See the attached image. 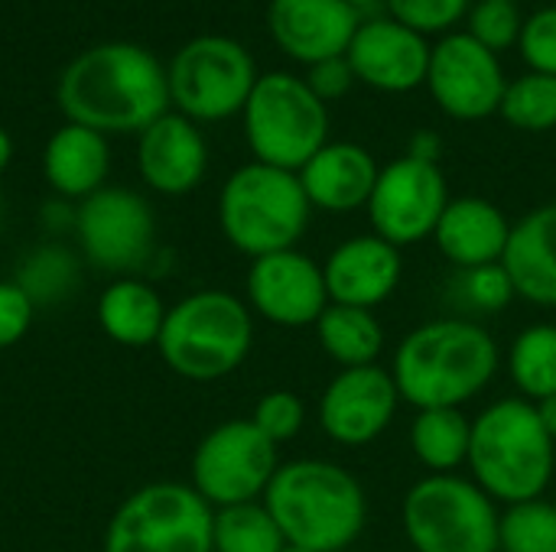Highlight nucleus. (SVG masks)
<instances>
[{"label": "nucleus", "mask_w": 556, "mask_h": 552, "mask_svg": "<svg viewBox=\"0 0 556 552\" xmlns=\"http://www.w3.org/2000/svg\"><path fill=\"white\" fill-rule=\"evenodd\" d=\"M169 104L166 68L134 42L91 46L59 78V107L68 124L98 133H143L169 114Z\"/></svg>", "instance_id": "1"}, {"label": "nucleus", "mask_w": 556, "mask_h": 552, "mask_svg": "<svg viewBox=\"0 0 556 552\" xmlns=\"http://www.w3.org/2000/svg\"><path fill=\"white\" fill-rule=\"evenodd\" d=\"M498 364L502 351L485 325L446 316L407 332L388 371L414 410H463L495 381Z\"/></svg>", "instance_id": "2"}, {"label": "nucleus", "mask_w": 556, "mask_h": 552, "mask_svg": "<svg viewBox=\"0 0 556 552\" xmlns=\"http://www.w3.org/2000/svg\"><path fill=\"white\" fill-rule=\"evenodd\" d=\"M264 508L290 547L313 552L349 550L368 521L365 488L339 462H283L264 491Z\"/></svg>", "instance_id": "3"}, {"label": "nucleus", "mask_w": 556, "mask_h": 552, "mask_svg": "<svg viewBox=\"0 0 556 552\" xmlns=\"http://www.w3.org/2000/svg\"><path fill=\"white\" fill-rule=\"evenodd\" d=\"M466 465L469 478L498 508L538 501L554 482L556 442L531 400L505 397L472 420Z\"/></svg>", "instance_id": "4"}, {"label": "nucleus", "mask_w": 556, "mask_h": 552, "mask_svg": "<svg viewBox=\"0 0 556 552\" xmlns=\"http://www.w3.org/2000/svg\"><path fill=\"white\" fill-rule=\"evenodd\" d=\"M254 345V312L225 290H202L166 309L156 348L166 368L186 381L235 374Z\"/></svg>", "instance_id": "5"}, {"label": "nucleus", "mask_w": 556, "mask_h": 552, "mask_svg": "<svg viewBox=\"0 0 556 552\" xmlns=\"http://www.w3.org/2000/svg\"><path fill=\"white\" fill-rule=\"evenodd\" d=\"M313 205L290 169L248 163L235 169L218 195V224L228 244L251 260L293 251L309 228Z\"/></svg>", "instance_id": "6"}, {"label": "nucleus", "mask_w": 556, "mask_h": 552, "mask_svg": "<svg viewBox=\"0 0 556 552\" xmlns=\"http://www.w3.org/2000/svg\"><path fill=\"white\" fill-rule=\"evenodd\" d=\"M241 114L257 163L300 172L329 143V107L300 75H261Z\"/></svg>", "instance_id": "7"}, {"label": "nucleus", "mask_w": 556, "mask_h": 552, "mask_svg": "<svg viewBox=\"0 0 556 552\" xmlns=\"http://www.w3.org/2000/svg\"><path fill=\"white\" fill-rule=\"evenodd\" d=\"M498 517L502 508L463 475H427L401 504L414 552H495Z\"/></svg>", "instance_id": "8"}, {"label": "nucleus", "mask_w": 556, "mask_h": 552, "mask_svg": "<svg viewBox=\"0 0 556 552\" xmlns=\"http://www.w3.org/2000/svg\"><path fill=\"white\" fill-rule=\"evenodd\" d=\"M212 527L215 508L192 485L156 482L114 511L104 552H215Z\"/></svg>", "instance_id": "9"}, {"label": "nucleus", "mask_w": 556, "mask_h": 552, "mask_svg": "<svg viewBox=\"0 0 556 552\" xmlns=\"http://www.w3.org/2000/svg\"><path fill=\"white\" fill-rule=\"evenodd\" d=\"M257 78L251 52L231 36H195L166 68L169 101L182 117L205 124L241 114Z\"/></svg>", "instance_id": "10"}, {"label": "nucleus", "mask_w": 556, "mask_h": 552, "mask_svg": "<svg viewBox=\"0 0 556 552\" xmlns=\"http://www.w3.org/2000/svg\"><path fill=\"white\" fill-rule=\"evenodd\" d=\"M277 468V446L251 420H228L199 442L192 455V488L215 511L251 504L264 501Z\"/></svg>", "instance_id": "11"}, {"label": "nucleus", "mask_w": 556, "mask_h": 552, "mask_svg": "<svg viewBox=\"0 0 556 552\" xmlns=\"http://www.w3.org/2000/svg\"><path fill=\"white\" fill-rule=\"evenodd\" d=\"M446 205L450 185L440 163L414 159L404 153L381 166L365 211L371 221V234L404 251L433 238Z\"/></svg>", "instance_id": "12"}, {"label": "nucleus", "mask_w": 556, "mask_h": 552, "mask_svg": "<svg viewBox=\"0 0 556 552\" xmlns=\"http://www.w3.org/2000/svg\"><path fill=\"white\" fill-rule=\"evenodd\" d=\"M81 254L104 273L127 277L153 254V208L130 189H98L75 211Z\"/></svg>", "instance_id": "13"}, {"label": "nucleus", "mask_w": 556, "mask_h": 552, "mask_svg": "<svg viewBox=\"0 0 556 552\" xmlns=\"http://www.w3.org/2000/svg\"><path fill=\"white\" fill-rule=\"evenodd\" d=\"M427 88L446 117L472 124L498 114L508 78L495 52L479 46L466 29H456L433 42Z\"/></svg>", "instance_id": "14"}, {"label": "nucleus", "mask_w": 556, "mask_h": 552, "mask_svg": "<svg viewBox=\"0 0 556 552\" xmlns=\"http://www.w3.org/2000/svg\"><path fill=\"white\" fill-rule=\"evenodd\" d=\"M244 290L248 309L280 329L316 325L329 306L323 264L296 247L251 260Z\"/></svg>", "instance_id": "15"}, {"label": "nucleus", "mask_w": 556, "mask_h": 552, "mask_svg": "<svg viewBox=\"0 0 556 552\" xmlns=\"http://www.w3.org/2000/svg\"><path fill=\"white\" fill-rule=\"evenodd\" d=\"M401 403L404 400L388 368H345L319 397V426L332 442L362 449L388 433Z\"/></svg>", "instance_id": "16"}, {"label": "nucleus", "mask_w": 556, "mask_h": 552, "mask_svg": "<svg viewBox=\"0 0 556 552\" xmlns=\"http://www.w3.org/2000/svg\"><path fill=\"white\" fill-rule=\"evenodd\" d=\"M430 49L433 42L427 36L407 29L388 13H378L358 23L345 59L355 72V81L384 94H407L427 85Z\"/></svg>", "instance_id": "17"}, {"label": "nucleus", "mask_w": 556, "mask_h": 552, "mask_svg": "<svg viewBox=\"0 0 556 552\" xmlns=\"http://www.w3.org/2000/svg\"><path fill=\"white\" fill-rule=\"evenodd\" d=\"M362 13L345 0H270L267 29L280 52L306 68L349 52Z\"/></svg>", "instance_id": "18"}, {"label": "nucleus", "mask_w": 556, "mask_h": 552, "mask_svg": "<svg viewBox=\"0 0 556 552\" xmlns=\"http://www.w3.org/2000/svg\"><path fill=\"white\" fill-rule=\"evenodd\" d=\"M323 277L329 303L375 312L397 293L404 277V257L401 247L388 244L378 234H355L326 257Z\"/></svg>", "instance_id": "19"}, {"label": "nucleus", "mask_w": 556, "mask_h": 552, "mask_svg": "<svg viewBox=\"0 0 556 552\" xmlns=\"http://www.w3.org/2000/svg\"><path fill=\"white\" fill-rule=\"evenodd\" d=\"M137 166L143 182L163 195L192 192L208 169V146L195 120L182 114H163L137 143Z\"/></svg>", "instance_id": "20"}, {"label": "nucleus", "mask_w": 556, "mask_h": 552, "mask_svg": "<svg viewBox=\"0 0 556 552\" xmlns=\"http://www.w3.org/2000/svg\"><path fill=\"white\" fill-rule=\"evenodd\" d=\"M381 166L362 143L329 140L296 176L313 208L326 215H349L368 208Z\"/></svg>", "instance_id": "21"}, {"label": "nucleus", "mask_w": 556, "mask_h": 552, "mask_svg": "<svg viewBox=\"0 0 556 552\" xmlns=\"http://www.w3.org/2000/svg\"><path fill=\"white\" fill-rule=\"evenodd\" d=\"M437 251L456 267V270H476L489 264H502L508 241H511V221L508 215L479 195H459L450 198L437 231H433Z\"/></svg>", "instance_id": "22"}, {"label": "nucleus", "mask_w": 556, "mask_h": 552, "mask_svg": "<svg viewBox=\"0 0 556 552\" xmlns=\"http://www.w3.org/2000/svg\"><path fill=\"white\" fill-rule=\"evenodd\" d=\"M502 267L508 270L518 299L556 309V202L531 208L511 224Z\"/></svg>", "instance_id": "23"}, {"label": "nucleus", "mask_w": 556, "mask_h": 552, "mask_svg": "<svg viewBox=\"0 0 556 552\" xmlns=\"http://www.w3.org/2000/svg\"><path fill=\"white\" fill-rule=\"evenodd\" d=\"M108 166H111V153L104 133L81 124L59 127L42 153V172L62 198L85 202L88 195L104 189Z\"/></svg>", "instance_id": "24"}, {"label": "nucleus", "mask_w": 556, "mask_h": 552, "mask_svg": "<svg viewBox=\"0 0 556 552\" xmlns=\"http://www.w3.org/2000/svg\"><path fill=\"white\" fill-rule=\"evenodd\" d=\"M163 319H166V309L156 290L130 277L114 280L98 299V322L104 335L127 348L156 345Z\"/></svg>", "instance_id": "25"}, {"label": "nucleus", "mask_w": 556, "mask_h": 552, "mask_svg": "<svg viewBox=\"0 0 556 552\" xmlns=\"http://www.w3.org/2000/svg\"><path fill=\"white\" fill-rule=\"evenodd\" d=\"M319 348L345 371V368H368L378 364L384 351V325L371 309H355V306H339L329 303L319 322L313 325Z\"/></svg>", "instance_id": "26"}, {"label": "nucleus", "mask_w": 556, "mask_h": 552, "mask_svg": "<svg viewBox=\"0 0 556 552\" xmlns=\"http://www.w3.org/2000/svg\"><path fill=\"white\" fill-rule=\"evenodd\" d=\"M472 420L463 410H417L410 452L430 475H456L469 462Z\"/></svg>", "instance_id": "27"}, {"label": "nucleus", "mask_w": 556, "mask_h": 552, "mask_svg": "<svg viewBox=\"0 0 556 552\" xmlns=\"http://www.w3.org/2000/svg\"><path fill=\"white\" fill-rule=\"evenodd\" d=\"M508 377L518 394L541 403L556 394V325L538 322L515 335L508 348Z\"/></svg>", "instance_id": "28"}, {"label": "nucleus", "mask_w": 556, "mask_h": 552, "mask_svg": "<svg viewBox=\"0 0 556 552\" xmlns=\"http://www.w3.org/2000/svg\"><path fill=\"white\" fill-rule=\"evenodd\" d=\"M78 280L81 270L75 254L59 244H42L33 254H26L13 283L29 296L33 306H59L75 293Z\"/></svg>", "instance_id": "29"}, {"label": "nucleus", "mask_w": 556, "mask_h": 552, "mask_svg": "<svg viewBox=\"0 0 556 552\" xmlns=\"http://www.w3.org/2000/svg\"><path fill=\"white\" fill-rule=\"evenodd\" d=\"M287 540L264 508V501L215 511L212 550L215 552H283Z\"/></svg>", "instance_id": "30"}, {"label": "nucleus", "mask_w": 556, "mask_h": 552, "mask_svg": "<svg viewBox=\"0 0 556 552\" xmlns=\"http://www.w3.org/2000/svg\"><path fill=\"white\" fill-rule=\"evenodd\" d=\"M498 114L525 133H547L556 127V75L525 72L508 81Z\"/></svg>", "instance_id": "31"}, {"label": "nucleus", "mask_w": 556, "mask_h": 552, "mask_svg": "<svg viewBox=\"0 0 556 552\" xmlns=\"http://www.w3.org/2000/svg\"><path fill=\"white\" fill-rule=\"evenodd\" d=\"M502 552H556V504L538 498L502 508L498 517Z\"/></svg>", "instance_id": "32"}, {"label": "nucleus", "mask_w": 556, "mask_h": 552, "mask_svg": "<svg viewBox=\"0 0 556 552\" xmlns=\"http://www.w3.org/2000/svg\"><path fill=\"white\" fill-rule=\"evenodd\" d=\"M521 26L525 16L515 0H476L466 13V33L495 55L518 49Z\"/></svg>", "instance_id": "33"}, {"label": "nucleus", "mask_w": 556, "mask_h": 552, "mask_svg": "<svg viewBox=\"0 0 556 552\" xmlns=\"http://www.w3.org/2000/svg\"><path fill=\"white\" fill-rule=\"evenodd\" d=\"M472 0H384V13L420 36L456 33V23L466 20Z\"/></svg>", "instance_id": "34"}, {"label": "nucleus", "mask_w": 556, "mask_h": 552, "mask_svg": "<svg viewBox=\"0 0 556 552\" xmlns=\"http://www.w3.org/2000/svg\"><path fill=\"white\" fill-rule=\"evenodd\" d=\"M459 299L469 312L492 316V312H502L505 306H511L518 296H515L508 270L502 264H489V267H476V270H459Z\"/></svg>", "instance_id": "35"}, {"label": "nucleus", "mask_w": 556, "mask_h": 552, "mask_svg": "<svg viewBox=\"0 0 556 552\" xmlns=\"http://www.w3.org/2000/svg\"><path fill=\"white\" fill-rule=\"evenodd\" d=\"M251 423H254L274 446H280V442H290V439H296V436L303 433V426H306V407H303V400H300L296 394H290V390H270V394H264V397L257 400Z\"/></svg>", "instance_id": "36"}, {"label": "nucleus", "mask_w": 556, "mask_h": 552, "mask_svg": "<svg viewBox=\"0 0 556 552\" xmlns=\"http://www.w3.org/2000/svg\"><path fill=\"white\" fill-rule=\"evenodd\" d=\"M518 52H521L528 72L556 75V3L525 16Z\"/></svg>", "instance_id": "37"}, {"label": "nucleus", "mask_w": 556, "mask_h": 552, "mask_svg": "<svg viewBox=\"0 0 556 552\" xmlns=\"http://www.w3.org/2000/svg\"><path fill=\"white\" fill-rule=\"evenodd\" d=\"M33 312L36 306L13 280L0 283V348H13L29 332Z\"/></svg>", "instance_id": "38"}, {"label": "nucleus", "mask_w": 556, "mask_h": 552, "mask_svg": "<svg viewBox=\"0 0 556 552\" xmlns=\"http://www.w3.org/2000/svg\"><path fill=\"white\" fill-rule=\"evenodd\" d=\"M306 85L313 88V94L319 98V101H339V98H345L349 91H352V85H355V72H352V65H349V59L345 55H336V59H323V62H316V65H309V72H306Z\"/></svg>", "instance_id": "39"}, {"label": "nucleus", "mask_w": 556, "mask_h": 552, "mask_svg": "<svg viewBox=\"0 0 556 552\" xmlns=\"http://www.w3.org/2000/svg\"><path fill=\"white\" fill-rule=\"evenodd\" d=\"M440 153H443V140L433 130H417L410 140V150H407V156L427 159V163H440Z\"/></svg>", "instance_id": "40"}, {"label": "nucleus", "mask_w": 556, "mask_h": 552, "mask_svg": "<svg viewBox=\"0 0 556 552\" xmlns=\"http://www.w3.org/2000/svg\"><path fill=\"white\" fill-rule=\"evenodd\" d=\"M534 407H538V416H541L544 429L551 433V439L556 442V394L547 397V400H541V403H534Z\"/></svg>", "instance_id": "41"}, {"label": "nucleus", "mask_w": 556, "mask_h": 552, "mask_svg": "<svg viewBox=\"0 0 556 552\" xmlns=\"http://www.w3.org/2000/svg\"><path fill=\"white\" fill-rule=\"evenodd\" d=\"M10 156H13V140H10V133H7V130L0 127V172L7 169Z\"/></svg>", "instance_id": "42"}, {"label": "nucleus", "mask_w": 556, "mask_h": 552, "mask_svg": "<svg viewBox=\"0 0 556 552\" xmlns=\"http://www.w3.org/2000/svg\"><path fill=\"white\" fill-rule=\"evenodd\" d=\"M345 3H352L358 13H368V10H375V7H384V0H345Z\"/></svg>", "instance_id": "43"}, {"label": "nucleus", "mask_w": 556, "mask_h": 552, "mask_svg": "<svg viewBox=\"0 0 556 552\" xmlns=\"http://www.w3.org/2000/svg\"><path fill=\"white\" fill-rule=\"evenodd\" d=\"M283 552H313V550H303V547H290V543H287V547H283Z\"/></svg>", "instance_id": "44"}, {"label": "nucleus", "mask_w": 556, "mask_h": 552, "mask_svg": "<svg viewBox=\"0 0 556 552\" xmlns=\"http://www.w3.org/2000/svg\"><path fill=\"white\" fill-rule=\"evenodd\" d=\"M495 552H502V550H495Z\"/></svg>", "instance_id": "45"}, {"label": "nucleus", "mask_w": 556, "mask_h": 552, "mask_svg": "<svg viewBox=\"0 0 556 552\" xmlns=\"http://www.w3.org/2000/svg\"><path fill=\"white\" fill-rule=\"evenodd\" d=\"M515 3H518V0H515Z\"/></svg>", "instance_id": "46"}]
</instances>
